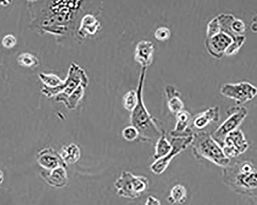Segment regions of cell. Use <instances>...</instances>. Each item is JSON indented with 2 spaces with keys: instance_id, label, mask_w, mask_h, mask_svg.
<instances>
[{
  "instance_id": "obj_1",
  "label": "cell",
  "mask_w": 257,
  "mask_h": 205,
  "mask_svg": "<svg viewBox=\"0 0 257 205\" xmlns=\"http://www.w3.org/2000/svg\"><path fill=\"white\" fill-rule=\"evenodd\" d=\"M30 25L38 34H50L58 43H79L76 33L80 21L87 14L100 16L104 2L99 1L44 0L28 1Z\"/></svg>"
},
{
  "instance_id": "obj_2",
  "label": "cell",
  "mask_w": 257,
  "mask_h": 205,
  "mask_svg": "<svg viewBox=\"0 0 257 205\" xmlns=\"http://www.w3.org/2000/svg\"><path fill=\"white\" fill-rule=\"evenodd\" d=\"M223 183L235 193L249 198L257 197V171L250 161L237 160L223 168Z\"/></svg>"
},
{
  "instance_id": "obj_3",
  "label": "cell",
  "mask_w": 257,
  "mask_h": 205,
  "mask_svg": "<svg viewBox=\"0 0 257 205\" xmlns=\"http://www.w3.org/2000/svg\"><path fill=\"white\" fill-rule=\"evenodd\" d=\"M147 69L142 68L140 72L136 90L138 102L135 108L131 112L130 123L138 131L140 140L143 142L153 143L165 132L158 127L156 120L150 114L144 103L143 94Z\"/></svg>"
},
{
  "instance_id": "obj_4",
  "label": "cell",
  "mask_w": 257,
  "mask_h": 205,
  "mask_svg": "<svg viewBox=\"0 0 257 205\" xmlns=\"http://www.w3.org/2000/svg\"><path fill=\"white\" fill-rule=\"evenodd\" d=\"M209 132L195 133L190 145L193 156L197 159H205L225 168L230 163L222 148L214 139Z\"/></svg>"
},
{
  "instance_id": "obj_5",
  "label": "cell",
  "mask_w": 257,
  "mask_h": 205,
  "mask_svg": "<svg viewBox=\"0 0 257 205\" xmlns=\"http://www.w3.org/2000/svg\"><path fill=\"white\" fill-rule=\"evenodd\" d=\"M89 79L86 72L75 63L70 64L67 78L62 85L49 88L43 86L41 93L47 98L56 97L58 95L68 97L74 93L80 86L84 88L88 87Z\"/></svg>"
},
{
  "instance_id": "obj_6",
  "label": "cell",
  "mask_w": 257,
  "mask_h": 205,
  "mask_svg": "<svg viewBox=\"0 0 257 205\" xmlns=\"http://www.w3.org/2000/svg\"><path fill=\"white\" fill-rule=\"evenodd\" d=\"M149 186L147 177L136 175L128 171H122L114 183L117 196L131 199L140 197Z\"/></svg>"
},
{
  "instance_id": "obj_7",
  "label": "cell",
  "mask_w": 257,
  "mask_h": 205,
  "mask_svg": "<svg viewBox=\"0 0 257 205\" xmlns=\"http://www.w3.org/2000/svg\"><path fill=\"white\" fill-rule=\"evenodd\" d=\"M228 118L211 134L216 142L222 147L226 137L238 128L246 119L248 110L242 106H232L226 111Z\"/></svg>"
},
{
  "instance_id": "obj_8",
  "label": "cell",
  "mask_w": 257,
  "mask_h": 205,
  "mask_svg": "<svg viewBox=\"0 0 257 205\" xmlns=\"http://www.w3.org/2000/svg\"><path fill=\"white\" fill-rule=\"evenodd\" d=\"M220 93L226 98L234 100L237 106H241L257 96V89L248 82L226 83L220 89Z\"/></svg>"
},
{
  "instance_id": "obj_9",
  "label": "cell",
  "mask_w": 257,
  "mask_h": 205,
  "mask_svg": "<svg viewBox=\"0 0 257 205\" xmlns=\"http://www.w3.org/2000/svg\"><path fill=\"white\" fill-rule=\"evenodd\" d=\"M193 136L171 137L170 141L172 149L167 155L161 159L155 160L150 165V169L155 175H161L168 168L170 162L179 154L185 150L192 142Z\"/></svg>"
},
{
  "instance_id": "obj_10",
  "label": "cell",
  "mask_w": 257,
  "mask_h": 205,
  "mask_svg": "<svg viewBox=\"0 0 257 205\" xmlns=\"http://www.w3.org/2000/svg\"><path fill=\"white\" fill-rule=\"evenodd\" d=\"M249 147L246 137L241 130L237 129L226 137L222 148L225 156L231 160L246 152Z\"/></svg>"
},
{
  "instance_id": "obj_11",
  "label": "cell",
  "mask_w": 257,
  "mask_h": 205,
  "mask_svg": "<svg viewBox=\"0 0 257 205\" xmlns=\"http://www.w3.org/2000/svg\"><path fill=\"white\" fill-rule=\"evenodd\" d=\"M220 120V111L218 106L210 107L206 110L195 114L191 118L190 127L193 133L209 132V126L218 123Z\"/></svg>"
},
{
  "instance_id": "obj_12",
  "label": "cell",
  "mask_w": 257,
  "mask_h": 205,
  "mask_svg": "<svg viewBox=\"0 0 257 205\" xmlns=\"http://www.w3.org/2000/svg\"><path fill=\"white\" fill-rule=\"evenodd\" d=\"M101 22L97 16L92 14L84 15L81 19L76 35L79 43L88 41L96 36L102 30Z\"/></svg>"
},
{
  "instance_id": "obj_13",
  "label": "cell",
  "mask_w": 257,
  "mask_h": 205,
  "mask_svg": "<svg viewBox=\"0 0 257 205\" xmlns=\"http://www.w3.org/2000/svg\"><path fill=\"white\" fill-rule=\"evenodd\" d=\"M232 38L228 34L220 32L209 38H206L205 46L209 53L213 58L221 59L225 55V53L231 44Z\"/></svg>"
},
{
  "instance_id": "obj_14",
  "label": "cell",
  "mask_w": 257,
  "mask_h": 205,
  "mask_svg": "<svg viewBox=\"0 0 257 205\" xmlns=\"http://www.w3.org/2000/svg\"><path fill=\"white\" fill-rule=\"evenodd\" d=\"M37 160L41 168L47 171H52L60 166L65 168L68 167L59 153L51 147L40 150L37 157Z\"/></svg>"
},
{
  "instance_id": "obj_15",
  "label": "cell",
  "mask_w": 257,
  "mask_h": 205,
  "mask_svg": "<svg viewBox=\"0 0 257 205\" xmlns=\"http://www.w3.org/2000/svg\"><path fill=\"white\" fill-rule=\"evenodd\" d=\"M155 50L154 43L150 41L142 40L136 45L134 51V60L141 66L142 68H147L153 63Z\"/></svg>"
},
{
  "instance_id": "obj_16",
  "label": "cell",
  "mask_w": 257,
  "mask_h": 205,
  "mask_svg": "<svg viewBox=\"0 0 257 205\" xmlns=\"http://www.w3.org/2000/svg\"><path fill=\"white\" fill-rule=\"evenodd\" d=\"M177 123L174 130L171 131L169 135L171 137H187L193 136L190 127L191 115L184 109L175 115Z\"/></svg>"
},
{
  "instance_id": "obj_17",
  "label": "cell",
  "mask_w": 257,
  "mask_h": 205,
  "mask_svg": "<svg viewBox=\"0 0 257 205\" xmlns=\"http://www.w3.org/2000/svg\"><path fill=\"white\" fill-rule=\"evenodd\" d=\"M41 173L46 183L51 186L61 188L68 184V173L64 167L60 166L50 171H42Z\"/></svg>"
},
{
  "instance_id": "obj_18",
  "label": "cell",
  "mask_w": 257,
  "mask_h": 205,
  "mask_svg": "<svg viewBox=\"0 0 257 205\" xmlns=\"http://www.w3.org/2000/svg\"><path fill=\"white\" fill-rule=\"evenodd\" d=\"M167 106L169 111L175 115L184 109L185 105L182 100L181 95L174 86L168 85L165 88Z\"/></svg>"
},
{
  "instance_id": "obj_19",
  "label": "cell",
  "mask_w": 257,
  "mask_h": 205,
  "mask_svg": "<svg viewBox=\"0 0 257 205\" xmlns=\"http://www.w3.org/2000/svg\"><path fill=\"white\" fill-rule=\"evenodd\" d=\"M60 157L68 166L78 162L81 157V150L76 144L71 143L64 146L59 153Z\"/></svg>"
},
{
  "instance_id": "obj_20",
  "label": "cell",
  "mask_w": 257,
  "mask_h": 205,
  "mask_svg": "<svg viewBox=\"0 0 257 205\" xmlns=\"http://www.w3.org/2000/svg\"><path fill=\"white\" fill-rule=\"evenodd\" d=\"M85 89L83 86H80L70 96L64 97L58 95L55 97V100L58 102H63L68 109L74 110L83 98Z\"/></svg>"
},
{
  "instance_id": "obj_21",
  "label": "cell",
  "mask_w": 257,
  "mask_h": 205,
  "mask_svg": "<svg viewBox=\"0 0 257 205\" xmlns=\"http://www.w3.org/2000/svg\"><path fill=\"white\" fill-rule=\"evenodd\" d=\"M187 200V190L181 184H177L171 189L167 202L171 205H183Z\"/></svg>"
},
{
  "instance_id": "obj_22",
  "label": "cell",
  "mask_w": 257,
  "mask_h": 205,
  "mask_svg": "<svg viewBox=\"0 0 257 205\" xmlns=\"http://www.w3.org/2000/svg\"><path fill=\"white\" fill-rule=\"evenodd\" d=\"M172 147V145L166 137V133H164L156 142L153 158L157 160L165 157Z\"/></svg>"
},
{
  "instance_id": "obj_23",
  "label": "cell",
  "mask_w": 257,
  "mask_h": 205,
  "mask_svg": "<svg viewBox=\"0 0 257 205\" xmlns=\"http://www.w3.org/2000/svg\"><path fill=\"white\" fill-rule=\"evenodd\" d=\"M19 65L24 68H35L39 66V60L37 57L28 53L20 54L17 59Z\"/></svg>"
},
{
  "instance_id": "obj_24",
  "label": "cell",
  "mask_w": 257,
  "mask_h": 205,
  "mask_svg": "<svg viewBox=\"0 0 257 205\" xmlns=\"http://www.w3.org/2000/svg\"><path fill=\"white\" fill-rule=\"evenodd\" d=\"M38 76L44 86L49 88L59 86L64 82V80H61L57 75L54 73L40 72L38 73Z\"/></svg>"
},
{
  "instance_id": "obj_25",
  "label": "cell",
  "mask_w": 257,
  "mask_h": 205,
  "mask_svg": "<svg viewBox=\"0 0 257 205\" xmlns=\"http://www.w3.org/2000/svg\"><path fill=\"white\" fill-rule=\"evenodd\" d=\"M138 100V94L136 90H131L122 98V104L124 108L132 112L136 107Z\"/></svg>"
},
{
  "instance_id": "obj_26",
  "label": "cell",
  "mask_w": 257,
  "mask_h": 205,
  "mask_svg": "<svg viewBox=\"0 0 257 205\" xmlns=\"http://www.w3.org/2000/svg\"><path fill=\"white\" fill-rule=\"evenodd\" d=\"M122 136L127 142H131L139 139L140 135L137 128L131 125L122 130Z\"/></svg>"
},
{
  "instance_id": "obj_27",
  "label": "cell",
  "mask_w": 257,
  "mask_h": 205,
  "mask_svg": "<svg viewBox=\"0 0 257 205\" xmlns=\"http://www.w3.org/2000/svg\"><path fill=\"white\" fill-rule=\"evenodd\" d=\"M219 23L217 16L212 19L207 24L206 38L211 37L220 33Z\"/></svg>"
},
{
  "instance_id": "obj_28",
  "label": "cell",
  "mask_w": 257,
  "mask_h": 205,
  "mask_svg": "<svg viewBox=\"0 0 257 205\" xmlns=\"http://www.w3.org/2000/svg\"><path fill=\"white\" fill-rule=\"evenodd\" d=\"M171 36V32L166 27L158 28L154 32V37L158 41L165 42L167 41Z\"/></svg>"
},
{
  "instance_id": "obj_29",
  "label": "cell",
  "mask_w": 257,
  "mask_h": 205,
  "mask_svg": "<svg viewBox=\"0 0 257 205\" xmlns=\"http://www.w3.org/2000/svg\"><path fill=\"white\" fill-rule=\"evenodd\" d=\"M231 29L238 35H244L246 32V26L244 22L239 19L235 18L231 24Z\"/></svg>"
},
{
  "instance_id": "obj_30",
  "label": "cell",
  "mask_w": 257,
  "mask_h": 205,
  "mask_svg": "<svg viewBox=\"0 0 257 205\" xmlns=\"http://www.w3.org/2000/svg\"><path fill=\"white\" fill-rule=\"evenodd\" d=\"M17 42V38L14 35L8 34L3 37L2 45L5 48L10 49L16 46Z\"/></svg>"
},
{
  "instance_id": "obj_31",
  "label": "cell",
  "mask_w": 257,
  "mask_h": 205,
  "mask_svg": "<svg viewBox=\"0 0 257 205\" xmlns=\"http://www.w3.org/2000/svg\"><path fill=\"white\" fill-rule=\"evenodd\" d=\"M145 205H161V203L156 198L150 196L147 198Z\"/></svg>"
},
{
  "instance_id": "obj_32",
  "label": "cell",
  "mask_w": 257,
  "mask_h": 205,
  "mask_svg": "<svg viewBox=\"0 0 257 205\" xmlns=\"http://www.w3.org/2000/svg\"><path fill=\"white\" fill-rule=\"evenodd\" d=\"M251 30L254 33L257 32V21H256V20H254V21L252 22L251 26Z\"/></svg>"
},
{
  "instance_id": "obj_33",
  "label": "cell",
  "mask_w": 257,
  "mask_h": 205,
  "mask_svg": "<svg viewBox=\"0 0 257 205\" xmlns=\"http://www.w3.org/2000/svg\"><path fill=\"white\" fill-rule=\"evenodd\" d=\"M3 173L0 170V185L3 182Z\"/></svg>"
}]
</instances>
